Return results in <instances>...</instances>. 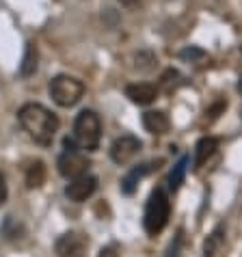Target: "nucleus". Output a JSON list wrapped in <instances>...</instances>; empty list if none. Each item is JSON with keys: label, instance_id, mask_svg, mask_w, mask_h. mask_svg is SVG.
Segmentation results:
<instances>
[{"label": "nucleus", "instance_id": "obj_1", "mask_svg": "<svg viewBox=\"0 0 242 257\" xmlns=\"http://www.w3.org/2000/svg\"><path fill=\"white\" fill-rule=\"evenodd\" d=\"M18 119L35 143H39V145H44V147L52 145L56 132H59V119H56L54 112H50L46 106L24 104L18 112Z\"/></svg>", "mask_w": 242, "mask_h": 257}, {"label": "nucleus", "instance_id": "obj_2", "mask_svg": "<svg viewBox=\"0 0 242 257\" xmlns=\"http://www.w3.org/2000/svg\"><path fill=\"white\" fill-rule=\"evenodd\" d=\"M169 216H171V203H169L167 192L162 190V188H156L152 195H149L147 205H145V214H143V227H145V231L149 235L160 233L167 227Z\"/></svg>", "mask_w": 242, "mask_h": 257}, {"label": "nucleus", "instance_id": "obj_3", "mask_svg": "<svg viewBox=\"0 0 242 257\" xmlns=\"http://www.w3.org/2000/svg\"><path fill=\"white\" fill-rule=\"evenodd\" d=\"M74 139L82 149L95 152L102 139V121L93 110H82L74 121Z\"/></svg>", "mask_w": 242, "mask_h": 257}, {"label": "nucleus", "instance_id": "obj_4", "mask_svg": "<svg viewBox=\"0 0 242 257\" xmlns=\"http://www.w3.org/2000/svg\"><path fill=\"white\" fill-rule=\"evenodd\" d=\"M48 91L56 104L63 106V108H69V106L80 102V97L84 95V84L72 76H56L52 78Z\"/></svg>", "mask_w": 242, "mask_h": 257}, {"label": "nucleus", "instance_id": "obj_5", "mask_svg": "<svg viewBox=\"0 0 242 257\" xmlns=\"http://www.w3.org/2000/svg\"><path fill=\"white\" fill-rule=\"evenodd\" d=\"M87 169H89L87 156L78 152L74 141L65 139V152H63L61 158H59V173L63 177H72L74 180V177H80V175L87 173Z\"/></svg>", "mask_w": 242, "mask_h": 257}, {"label": "nucleus", "instance_id": "obj_6", "mask_svg": "<svg viewBox=\"0 0 242 257\" xmlns=\"http://www.w3.org/2000/svg\"><path fill=\"white\" fill-rule=\"evenodd\" d=\"M87 246H89L87 235L78 231H67L56 240L54 251L56 257H87Z\"/></svg>", "mask_w": 242, "mask_h": 257}, {"label": "nucleus", "instance_id": "obj_7", "mask_svg": "<svg viewBox=\"0 0 242 257\" xmlns=\"http://www.w3.org/2000/svg\"><path fill=\"white\" fill-rule=\"evenodd\" d=\"M139 149H141V141L132 137V134H124V137L115 139V143L110 145V158L117 164H126L139 154Z\"/></svg>", "mask_w": 242, "mask_h": 257}, {"label": "nucleus", "instance_id": "obj_8", "mask_svg": "<svg viewBox=\"0 0 242 257\" xmlns=\"http://www.w3.org/2000/svg\"><path fill=\"white\" fill-rule=\"evenodd\" d=\"M95 188H97V177L84 173L80 177H74L72 184L65 188V195L72 199V201L80 203V201H87V199L95 192Z\"/></svg>", "mask_w": 242, "mask_h": 257}, {"label": "nucleus", "instance_id": "obj_9", "mask_svg": "<svg viewBox=\"0 0 242 257\" xmlns=\"http://www.w3.org/2000/svg\"><path fill=\"white\" fill-rule=\"evenodd\" d=\"M158 164H160V160L158 162H143V164H137L134 169H130V173L121 180V192H124V195H134L139 182L143 180L145 175L152 173V171L158 169Z\"/></svg>", "mask_w": 242, "mask_h": 257}, {"label": "nucleus", "instance_id": "obj_10", "mask_svg": "<svg viewBox=\"0 0 242 257\" xmlns=\"http://www.w3.org/2000/svg\"><path fill=\"white\" fill-rule=\"evenodd\" d=\"M126 95L130 97V102H134V104L147 106V104H152L154 99L158 97V91H156L154 84L139 82V84H128V87H126Z\"/></svg>", "mask_w": 242, "mask_h": 257}, {"label": "nucleus", "instance_id": "obj_11", "mask_svg": "<svg viewBox=\"0 0 242 257\" xmlns=\"http://www.w3.org/2000/svg\"><path fill=\"white\" fill-rule=\"evenodd\" d=\"M143 125L149 134H156V137H162V134L169 132L171 121L167 117V112L162 110H147L143 115Z\"/></svg>", "mask_w": 242, "mask_h": 257}, {"label": "nucleus", "instance_id": "obj_12", "mask_svg": "<svg viewBox=\"0 0 242 257\" xmlns=\"http://www.w3.org/2000/svg\"><path fill=\"white\" fill-rule=\"evenodd\" d=\"M218 149V139L214 137H205L197 143L195 147V169L203 167L205 162H208V158H212V154H214Z\"/></svg>", "mask_w": 242, "mask_h": 257}, {"label": "nucleus", "instance_id": "obj_13", "mask_svg": "<svg viewBox=\"0 0 242 257\" xmlns=\"http://www.w3.org/2000/svg\"><path fill=\"white\" fill-rule=\"evenodd\" d=\"M37 48L35 44H26L24 50V59H22V65H20V76L22 78H31L35 71H37Z\"/></svg>", "mask_w": 242, "mask_h": 257}, {"label": "nucleus", "instance_id": "obj_14", "mask_svg": "<svg viewBox=\"0 0 242 257\" xmlns=\"http://www.w3.org/2000/svg\"><path fill=\"white\" fill-rule=\"evenodd\" d=\"M44 182H46V167H44V162L37 160L26 169V186L28 188H39Z\"/></svg>", "mask_w": 242, "mask_h": 257}, {"label": "nucleus", "instance_id": "obj_15", "mask_svg": "<svg viewBox=\"0 0 242 257\" xmlns=\"http://www.w3.org/2000/svg\"><path fill=\"white\" fill-rule=\"evenodd\" d=\"M188 162H190L188 156H182L180 162L173 167V171H171V175H169V186H171V190H177L184 184V175H186Z\"/></svg>", "mask_w": 242, "mask_h": 257}, {"label": "nucleus", "instance_id": "obj_16", "mask_svg": "<svg viewBox=\"0 0 242 257\" xmlns=\"http://www.w3.org/2000/svg\"><path fill=\"white\" fill-rule=\"evenodd\" d=\"M220 244H223V227H216V229L208 235V240H205V244H203V257H214L218 253Z\"/></svg>", "mask_w": 242, "mask_h": 257}, {"label": "nucleus", "instance_id": "obj_17", "mask_svg": "<svg viewBox=\"0 0 242 257\" xmlns=\"http://www.w3.org/2000/svg\"><path fill=\"white\" fill-rule=\"evenodd\" d=\"M180 80H182V76H180V71H175V69H169L165 76H162V80H160V84H162V89L167 91V93H171L177 84H180Z\"/></svg>", "mask_w": 242, "mask_h": 257}, {"label": "nucleus", "instance_id": "obj_18", "mask_svg": "<svg viewBox=\"0 0 242 257\" xmlns=\"http://www.w3.org/2000/svg\"><path fill=\"white\" fill-rule=\"evenodd\" d=\"M180 56H182V59H190V61H193V59H201L203 52L199 48H186V50H182V52H180Z\"/></svg>", "mask_w": 242, "mask_h": 257}, {"label": "nucleus", "instance_id": "obj_19", "mask_svg": "<svg viewBox=\"0 0 242 257\" xmlns=\"http://www.w3.org/2000/svg\"><path fill=\"white\" fill-rule=\"evenodd\" d=\"M7 195H9V190H7V180H5V175L0 173V205H5Z\"/></svg>", "mask_w": 242, "mask_h": 257}, {"label": "nucleus", "instance_id": "obj_20", "mask_svg": "<svg viewBox=\"0 0 242 257\" xmlns=\"http://www.w3.org/2000/svg\"><path fill=\"white\" fill-rule=\"evenodd\" d=\"M97 257H119V253L115 251V246H106V248H102V251H99Z\"/></svg>", "mask_w": 242, "mask_h": 257}, {"label": "nucleus", "instance_id": "obj_21", "mask_svg": "<svg viewBox=\"0 0 242 257\" xmlns=\"http://www.w3.org/2000/svg\"><path fill=\"white\" fill-rule=\"evenodd\" d=\"M119 3L124 7H128V9H134V7H139L141 0H119Z\"/></svg>", "mask_w": 242, "mask_h": 257}, {"label": "nucleus", "instance_id": "obj_22", "mask_svg": "<svg viewBox=\"0 0 242 257\" xmlns=\"http://www.w3.org/2000/svg\"><path fill=\"white\" fill-rule=\"evenodd\" d=\"M238 91H240V93H242V78H240V82H238Z\"/></svg>", "mask_w": 242, "mask_h": 257}]
</instances>
